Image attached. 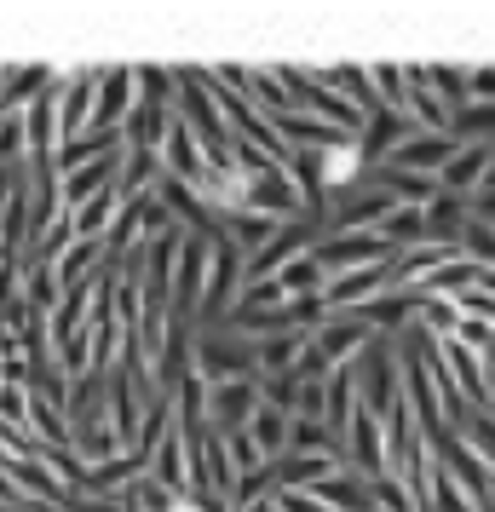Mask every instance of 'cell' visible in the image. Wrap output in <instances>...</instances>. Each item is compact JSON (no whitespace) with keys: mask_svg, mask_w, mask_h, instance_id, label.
Segmentation results:
<instances>
[{"mask_svg":"<svg viewBox=\"0 0 495 512\" xmlns=\"http://www.w3.org/2000/svg\"><path fill=\"white\" fill-rule=\"evenodd\" d=\"M260 409H265L260 380H231V386H208V420H213V432H225V438L248 432Z\"/></svg>","mask_w":495,"mask_h":512,"instance_id":"obj_9","label":"cell"},{"mask_svg":"<svg viewBox=\"0 0 495 512\" xmlns=\"http://www.w3.org/2000/svg\"><path fill=\"white\" fill-rule=\"evenodd\" d=\"M357 369V392H363V409L369 415H392V409H403L409 397H403V346L398 340H386V334H375L369 340V351L352 363Z\"/></svg>","mask_w":495,"mask_h":512,"instance_id":"obj_1","label":"cell"},{"mask_svg":"<svg viewBox=\"0 0 495 512\" xmlns=\"http://www.w3.org/2000/svg\"><path fill=\"white\" fill-rule=\"evenodd\" d=\"M277 507H283V512H329L323 501H317V495H283Z\"/></svg>","mask_w":495,"mask_h":512,"instance_id":"obj_33","label":"cell"},{"mask_svg":"<svg viewBox=\"0 0 495 512\" xmlns=\"http://www.w3.org/2000/svg\"><path fill=\"white\" fill-rule=\"evenodd\" d=\"M369 340H375V328L363 323V317H352V311H334L329 323L311 334V346H317V357H323L329 369H346V363H357V357L369 351Z\"/></svg>","mask_w":495,"mask_h":512,"instance_id":"obj_10","label":"cell"},{"mask_svg":"<svg viewBox=\"0 0 495 512\" xmlns=\"http://www.w3.org/2000/svg\"><path fill=\"white\" fill-rule=\"evenodd\" d=\"M317 501L329 512H380V501H375V484L363 478V472H352V466H340L334 478H323V484L311 489Z\"/></svg>","mask_w":495,"mask_h":512,"instance_id":"obj_17","label":"cell"},{"mask_svg":"<svg viewBox=\"0 0 495 512\" xmlns=\"http://www.w3.org/2000/svg\"><path fill=\"white\" fill-rule=\"evenodd\" d=\"M426 443H432V455H438V472H449L478 507H490V466H484V455H478L461 432H449V426L444 432H432Z\"/></svg>","mask_w":495,"mask_h":512,"instance_id":"obj_6","label":"cell"},{"mask_svg":"<svg viewBox=\"0 0 495 512\" xmlns=\"http://www.w3.org/2000/svg\"><path fill=\"white\" fill-rule=\"evenodd\" d=\"M380 236H386L398 254L426 248V242H432V236H426V208H392V213H386V225H380Z\"/></svg>","mask_w":495,"mask_h":512,"instance_id":"obj_22","label":"cell"},{"mask_svg":"<svg viewBox=\"0 0 495 512\" xmlns=\"http://www.w3.org/2000/svg\"><path fill=\"white\" fill-rule=\"evenodd\" d=\"M242 288H248V254H242L236 242H213V271H208V288H202L196 334L231 323V311L242 305Z\"/></svg>","mask_w":495,"mask_h":512,"instance_id":"obj_3","label":"cell"},{"mask_svg":"<svg viewBox=\"0 0 495 512\" xmlns=\"http://www.w3.org/2000/svg\"><path fill=\"white\" fill-rule=\"evenodd\" d=\"M6 472L18 478V489H24V501H29V507H58V512H64V507L75 501V489L64 484L58 472H52V461H47V455H29V461H12Z\"/></svg>","mask_w":495,"mask_h":512,"instance_id":"obj_15","label":"cell"},{"mask_svg":"<svg viewBox=\"0 0 495 512\" xmlns=\"http://www.w3.org/2000/svg\"><path fill=\"white\" fill-rule=\"evenodd\" d=\"M24 300V259H0V311Z\"/></svg>","mask_w":495,"mask_h":512,"instance_id":"obj_29","label":"cell"},{"mask_svg":"<svg viewBox=\"0 0 495 512\" xmlns=\"http://www.w3.org/2000/svg\"><path fill=\"white\" fill-rule=\"evenodd\" d=\"M398 208V196L375 179V167H369V179L357 190H346V196H334V208H329V236H352V231H380L386 225V213Z\"/></svg>","mask_w":495,"mask_h":512,"instance_id":"obj_4","label":"cell"},{"mask_svg":"<svg viewBox=\"0 0 495 512\" xmlns=\"http://www.w3.org/2000/svg\"><path fill=\"white\" fill-rule=\"evenodd\" d=\"M317 259H323L329 277H352V271H369V265H398V248L380 231H352V236H323Z\"/></svg>","mask_w":495,"mask_h":512,"instance_id":"obj_5","label":"cell"},{"mask_svg":"<svg viewBox=\"0 0 495 512\" xmlns=\"http://www.w3.org/2000/svg\"><path fill=\"white\" fill-rule=\"evenodd\" d=\"M490 507H495V472H490Z\"/></svg>","mask_w":495,"mask_h":512,"instance_id":"obj_34","label":"cell"},{"mask_svg":"<svg viewBox=\"0 0 495 512\" xmlns=\"http://www.w3.org/2000/svg\"><path fill=\"white\" fill-rule=\"evenodd\" d=\"M133 110H139V64H104L93 127H104V133H121Z\"/></svg>","mask_w":495,"mask_h":512,"instance_id":"obj_8","label":"cell"},{"mask_svg":"<svg viewBox=\"0 0 495 512\" xmlns=\"http://www.w3.org/2000/svg\"><path fill=\"white\" fill-rule=\"evenodd\" d=\"M29 512H58V507H29Z\"/></svg>","mask_w":495,"mask_h":512,"instance_id":"obj_35","label":"cell"},{"mask_svg":"<svg viewBox=\"0 0 495 512\" xmlns=\"http://www.w3.org/2000/svg\"><path fill=\"white\" fill-rule=\"evenodd\" d=\"M0 426H24L29 432V386H6L0 380Z\"/></svg>","mask_w":495,"mask_h":512,"instance_id":"obj_28","label":"cell"},{"mask_svg":"<svg viewBox=\"0 0 495 512\" xmlns=\"http://www.w3.org/2000/svg\"><path fill=\"white\" fill-rule=\"evenodd\" d=\"M0 512H29V507H0Z\"/></svg>","mask_w":495,"mask_h":512,"instance_id":"obj_36","label":"cell"},{"mask_svg":"<svg viewBox=\"0 0 495 512\" xmlns=\"http://www.w3.org/2000/svg\"><path fill=\"white\" fill-rule=\"evenodd\" d=\"M455 156H461V139H455V133H415V139L403 144L392 162H380V167H398V173H426V179H438Z\"/></svg>","mask_w":495,"mask_h":512,"instance_id":"obj_14","label":"cell"},{"mask_svg":"<svg viewBox=\"0 0 495 512\" xmlns=\"http://www.w3.org/2000/svg\"><path fill=\"white\" fill-rule=\"evenodd\" d=\"M231 443V461H236V472H260V466H271L265 461V449L254 438H248V432H236V438H225Z\"/></svg>","mask_w":495,"mask_h":512,"instance_id":"obj_30","label":"cell"},{"mask_svg":"<svg viewBox=\"0 0 495 512\" xmlns=\"http://www.w3.org/2000/svg\"><path fill=\"white\" fill-rule=\"evenodd\" d=\"M248 438L265 449V461H283L288 443H294V415H283V409H271V403H265L260 415H254V426H248Z\"/></svg>","mask_w":495,"mask_h":512,"instance_id":"obj_20","label":"cell"},{"mask_svg":"<svg viewBox=\"0 0 495 512\" xmlns=\"http://www.w3.org/2000/svg\"><path fill=\"white\" fill-rule=\"evenodd\" d=\"M29 162V121L24 110H0V167Z\"/></svg>","mask_w":495,"mask_h":512,"instance_id":"obj_24","label":"cell"},{"mask_svg":"<svg viewBox=\"0 0 495 512\" xmlns=\"http://www.w3.org/2000/svg\"><path fill=\"white\" fill-rule=\"evenodd\" d=\"M0 507H29V501H24V489H18V478H12L6 466H0Z\"/></svg>","mask_w":495,"mask_h":512,"instance_id":"obj_32","label":"cell"},{"mask_svg":"<svg viewBox=\"0 0 495 512\" xmlns=\"http://www.w3.org/2000/svg\"><path fill=\"white\" fill-rule=\"evenodd\" d=\"M461 259H472V265L495 271V225H490V219H478V213H472L467 236H461Z\"/></svg>","mask_w":495,"mask_h":512,"instance_id":"obj_25","label":"cell"},{"mask_svg":"<svg viewBox=\"0 0 495 512\" xmlns=\"http://www.w3.org/2000/svg\"><path fill=\"white\" fill-rule=\"evenodd\" d=\"M162 167L167 179H179V185H202V173H208V150H202V139L190 133V121L173 110V127H167V144H162Z\"/></svg>","mask_w":495,"mask_h":512,"instance_id":"obj_13","label":"cell"},{"mask_svg":"<svg viewBox=\"0 0 495 512\" xmlns=\"http://www.w3.org/2000/svg\"><path fill=\"white\" fill-rule=\"evenodd\" d=\"M311 346V334H277V340H260V374H294L300 351Z\"/></svg>","mask_w":495,"mask_h":512,"instance_id":"obj_23","label":"cell"},{"mask_svg":"<svg viewBox=\"0 0 495 512\" xmlns=\"http://www.w3.org/2000/svg\"><path fill=\"white\" fill-rule=\"evenodd\" d=\"M248 213H265V219H306V202H300V185L288 167H265L260 179H248Z\"/></svg>","mask_w":495,"mask_h":512,"instance_id":"obj_12","label":"cell"},{"mask_svg":"<svg viewBox=\"0 0 495 512\" xmlns=\"http://www.w3.org/2000/svg\"><path fill=\"white\" fill-rule=\"evenodd\" d=\"M346 466H352V472H363L369 484H380V478L392 472L386 426H380V415H369V409H357V420H352V438H346Z\"/></svg>","mask_w":495,"mask_h":512,"instance_id":"obj_11","label":"cell"},{"mask_svg":"<svg viewBox=\"0 0 495 512\" xmlns=\"http://www.w3.org/2000/svg\"><path fill=\"white\" fill-rule=\"evenodd\" d=\"M386 288H392V265H369V271H352V277H334L323 288V300H329V311H363Z\"/></svg>","mask_w":495,"mask_h":512,"instance_id":"obj_16","label":"cell"},{"mask_svg":"<svg viewBox=\"0 0 495 512\" xmlns=\"http://www.w3.org/2000/svg\"><path fill=\"white\" fill-rule=\"evenodd\" d=\"M196 374L208 386H231V380H260V346L242 340L231 323L225 328H202L196 334Z\"/></svg>","mask_w":495,"mask_h":512,"instance_id":"obj_2","label":"cell"},{"mask_svg":"<svg viewBox=\"0 0 495 512\" xmlns=\"http://www.w3.org/2000/svg\"><path fill=\"white\" fill-rule=\"evenodd\" d=\"M260 397L271 409L294 415V409H300V380H294V374H260Z\"/></svg>","mask_w":495,"mask_h":512,"instance_id":"obj_27","label":"cell"},{"mask_svg":"<svg viewBox=\"0 0 495 512\" xmlns=\"http://www.w3.org/2000/svg\"><path fill=\"white\" fill-rule=\"evenodd\" d=\"M426 75H432V87H438V98H444L449 116H467V110H472V75H467V64H426Z\"/></svg>","mask_w":495,"mask_h":512,"instance_id":"obj_21","label":"cell"},{"mask_svg":"<svg viewBox=\"0 0 495 512\" xmlns=\"http://www.w3.org/2000/svg\"><path fill=\"white\" fill-rule=\"evenodd\" d=\"M98 81H104V64H75L58 81V116H64V144L93 133V110H98Z\"/></svg>","mask_w":495,"mask_h":512,"instance_id":"obj_7","label":"cell"},{"mask_svg":"<svg viewBox=\"0 0 495 512\" xmlns=\"http://www.w3.org/2000/svg\"><path fill=\"white\" fill-rule=\"evenodd\" d=\"M64 512H127V495H75Z\"/></svg>","mask_w":495,"mask_h":512,"instance_id":"obj_31","label":"cell"},{"mask_svg":"<svg viewBox=\"0 0 495 512\" xmlns=\"http://www.w3.org/2000/svg\"><path fill=\"white\" fill-rule=\"evenodd\" d=\"M449 432H461V438L484 455V466L495 472V415H478V409H472V415L461 420V426H449Z\"/></svg>","mask_w":495,"mask_h":512,"instance_id":"obj_26","label":"cell"},{"mask_svg":"<svg viewBox=\"0 0 495 512\" xmlns=\"http://www.w3.org/2000/svg\"><path fill=\"white\" fill-rule=\"evenodd\" d=\"M467 225H472V196H449V190H438L432 208H426V236H432L438 248H461Z\"/></svg>","mask_w":495,"mask_h":512,"instance_id":"obj_18","label":"cell"},{"mask_svg":"<svg viewBox=\"0 0 495 512\" xmlns=\"http://www.w3.org/2000/svg\"><path fill=\"white\" fill-rule=\"evenodd\" d=\"M121 150H127V139H121V133H104V127H93V133H81V139L64 144L52 167L70 179V173H81V167H93V162H110V156H121Z\"/></svg>","mask_w":495,"mask_h":512,"instance_id":"obj_19","label":"cell"}]
</instances>
